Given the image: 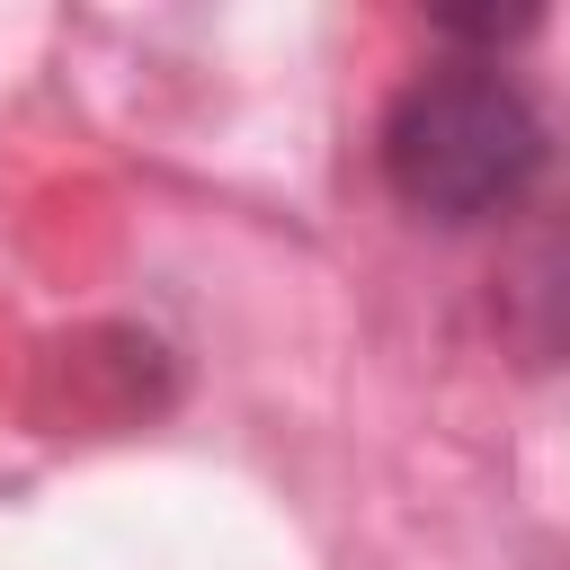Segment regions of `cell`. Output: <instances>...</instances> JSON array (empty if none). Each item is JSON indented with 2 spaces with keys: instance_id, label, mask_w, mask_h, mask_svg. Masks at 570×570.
<instances>
[{
  "instance_id": "cell-1",
  "label": "cell",
  "mask_w": 570,
  "mask_h": 570,
  "mask_svg": "<svg viewBox=\"0 0 570 570\" xmlns=\"http://www.w3.org/2000/svg\"><path fill=\"white\" fill-rule=\"evenodd\" d=\"M383 187L428 223H490L543 178V116L499 62H436L383 107Z\"/></svg>"
}]
</instances>
